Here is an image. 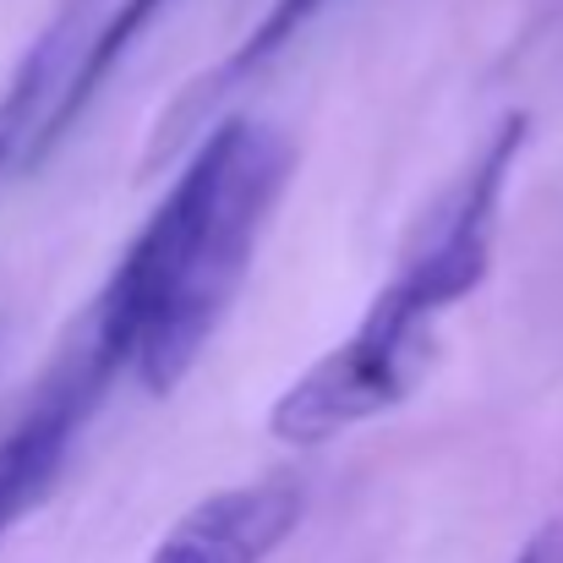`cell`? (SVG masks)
<instances>
[{"instance_id":"cell-1","label":"cell","mask_w":563,"mask_h":563,"mask_svg":"<svg viewBox=\"0 0 563 563\" xmlns=\"http://www.w3.org/2000/svg\"><path fill=\"white\" fill-rule=\"evenodd\" d=\"M290 176L296 148L268 121L224 115L191 143L77 323L115 383L137 377L148 394L181 388L230 318Z\"/></svg>"},{"instance_id":"cell-2","label":"cell","mask_w":563,"mask_h":563,"mask_svg":"<svg viewBox=\"0 0 563 563\" xmlns=\"http://www.w3.org/2000/svg\"><path fill=\"white\" fill-rule=\"evenodd\" d=\"M526 143H531V115L509 110L482 137V148L454 170V181L421 208L416 230L405 235L388 279L377 285L356 329L340 345H329L274 399L268 432L279 443L323 449L377 416L399 410L421 388V377L432 367L438 318L471 301L493 274L504 202L526 159Z\"/></svg>"},{"instance_id":"cell-3","label":"cell","mask_w":563,"mask_h":563,"mask_svg":"<svg viewBox=\"0 0 563 563\" xmlns=\"http://www.w3.org/2000/svg\"><path fill=\"white\" fill-rule=\"evenodd\" d=\"M307 515V487L296 476H263L197 498L159 537L148 563H268Z\"/></svg>"},{"instance_id":"cell-4","label":"cell","mask_w":563,"mask_h":563,"mask_svg":"<svg viewBox=\"0 0 563 563\" xmlns=\"http://www.w3.org/2000/svg\"><path fill=\"white\" fill-rule=\"evenodd\" d=\"M110 0H60L55 16L38 27V38L22 49V60L11 66L5 88H0V181L16 170H33L44 159V132L49 115L82 60L88 33L99 27Z\"/></svg>"},{"instance_id":"cell-5","label":"cell","mask_w":563,"mask_h":563,"mask_svg":"<svg viewBox=\"0 0 563 563\" xmlns=\"http://www.w3.org/2000/svg\"><path fill=\"white\" fill-rule=\"evenodd\" d=\"M329 0H274L257 22H252V33L213 66V71H202L197 82H191L187 93L176 99V110H170V121H159V132H154V143H148V165H159V154H170L176 143H187L191 126H202L208 121V110L213 104H224L246 77H257L268 60H279L285 49H290V38L323 11Z\"/></svg>"},{"instance_id":"cell-6","label":"cell","mask_w":563,"mask_h":563,"mask_svg":"<svg viewBox=\"0 0 563 563\" xmlns=\"http://www.w3.org/2000/svg\"><path fill=\"white\" fill-rule=\"evenodd\" d=\"M509 563H548V537H531Z\"/></svg>"},{"instance_id":"cell-7","label":"cell","mask_w":563,"mask_h":563,"mask_svg":"<svg viewBox=\"0 0 563 563\" xmlns=\"http://www.w3.org/2000/svg\"><path fill=\"white\" fill-rule=\"evenodd\" d=\"M11 526H16V520H11V509H5V504H0V537H5V531H11Z\"/></svg>"}]
</instances>
